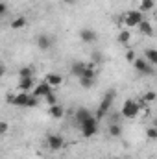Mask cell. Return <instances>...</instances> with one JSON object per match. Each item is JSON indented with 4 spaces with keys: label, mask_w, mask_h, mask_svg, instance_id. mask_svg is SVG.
I'll use <instances>...</instances> for the list:
<instances>
[{
    "label": "cell",
    "mask_w": 157,
    "mask_h": 159,
    "mask_svg": "<svg viewBox=\"0 0 157 159\" xmlns=\"http://www.w3.org/2000/svg\"><path fill=\"white\" fill-rule=\"evenodd\" d=\"M19 91L22 93H32L37 85H35V78H19V83H17Z\"/></svg>",
    "instance_id": "9c48e42d"
},
{
    "label": "cell",
    "mask_w": 157,
    "mask_h": 159,
    "mask_svg": "<svg viewBox=\"0 0 157 159\" xmlns=\"http://www.w3.org/2000/svg\"><path fill=\"white\" fill-rule=\"evenodd\" d=\"M129 39H131V34H129V30H120L117 35V41L120 43V44H128L129 43Z\"/></svg>",
    "instance_id": "d6986e66"
},
{
    "label": "cell",
    "mask_w": 157,
    "mask_h": 159,
    "mask_svg": "<svg viewBox=\"0 0 157 159\" xmlns=\"http://www.w3.org/2000/svg\"><path fill=\"white\" fill-rule=\"evenodd\" d=\"M109 135L111 137H120L122 135V126L118 122H111L109 124Z\"/></svg>",
    "instance_id": "ffe728a7"
},
{
    "label": "cell",
    "mask_w": 157,
    "mask_h": 159,
    "mask_svg": "<svg viewBox=\"0 0 157 159\" xmlns=\"http://www.w3.org/2000/svg\"><path fill=\"white\" fill-rule=\"evenodd\" d=\"M6 15H7V4L2 2L0 4V17H6Z\"/></svg>",
    "instance_id": "83f0119b"
},
{
    "label": "cell",
    "mask_w": 157,
    "mask_h": 159,
    "mask_svg": "<svg viewBox=\"0 0 157 159\" xmlns=\"http://www.w3.org/2000/svg\"><path fill=\"white\" fill-rule=\"evenodd\" d=\"M78 35L83 43H94V41L98 39V35H96V32L92 28H81L78 32Z\"/></svg>",
    "instance_id": "4fadbf2b"
},
{
    "label": "cell",
    "mask_w": 157,
    "mask_h": 159,
    "mask_svg": "<svg viewBox=\"0 0 157 159\" xmlns=\"http://www.w3.org/2000/svg\"><path fill=\"white\" fill-rule=\"evenodd\" d=\"M79 129H81V135H83V137L91 139V137L96 135V131H98V119H96V117L89 119L87 122H83V124L79 126Z\"/></svg>",
    "instance_id": "277c9868"
},
{
    "label": "cell",
    "mask_w": 157,
    "mask_h": 159,
    "mask_svg": "<svg viewBox=\"0 0 157 159\" xmlns=\"http://www.w3.org/2000/svg\"><path fill=\"white\" fill-rule=\"evenodd\" d=\"M139 111H141V106H139V102H135V100H126L124 104H122V109H120V113H122V117H126V119H135L137 115H139Z\"/></svg>",
    "instance_id": "7a4b0ae2"
},
{
    "label": "cell",
    "mask_w": 157,
    "mask_h": 159,
    "mask_svg": "<svg viewBox=\"0 0 157 159\" xmlns=\"http://www.w3.org/2000/svg\"><path fill=\"white\" fill-rule=\"evenodd\" d=\"M24 26H26V17H22V15L11 20V28H13V30H20V28H24Z\"/></svg>",
    "instance_id": "44dd1931"
},
{
    "label": "cell",
    "mask_w": 157,
    "mask_h": 159,
    "mask_svg": "<svg viewBox=\"0 0 157 159\" xmlns=\"http://www.w3.org/2000/svg\"><path fill=\"white\" fill-rule=\"evenodd\" d=\"M144 20V15H142V11L141 9H133V11H128L126 15H124V24L128 26V28H139V24Z\"/></svg>",
    "instance_id": "3957f363"
},
{
    "label": "cell",
    "mask_w": 157,
    "mask_h": 159,
    "mask_svg": "<svg viewBox=\"0 0 157 159\" xmlns=\"http://www.w3.org/2000/svg\"><path fill=\"white\" fill-rule=\"evenodd\" d=\"M48 113H50V117H52V119H61V117L65 115V109H63V106L56 104V106H50Z\"/></svg>",
    "instance_id": "2e32d148"
},
{
    "label": "cell",
    "mask_w": 157,
    "mask_h": 159,
    "mask_svg": "<svg viewBox=\"0 0 157 159\" xmlns=\"http://www.w3.org/2000/svg\"><path fill=\"white\" fill-rule=\"evenodd\" d=\"M32 94L37 96V98H46L48 94H52V85L46 83V81H43V83H39V85L32 91Z\"/></svg>",
    "instance_id": "ba28073f"
},
{
    "label": "cell",
    "mask_w": 157,
    "mask_h": 159,
    "mask_svg": "<svg viewBox=\"0 0 157 159\" xmlns=\"http://www.w3.org/2000/svg\"><path fill=\"white\" fill-rule=\"evenodd\" d=\"M155 98H157L155 91H146V93L142 94V100H144V102H154Z\"/></svg>",
    "instance_id": "cb8c5ba5"
},
{
    "label": "cell",
    "mask_w": 157,
    "mask_h": 159,
    "mask_svg": "<svg viewBox=\"0 0 157 159\" xmlns=\"http://www.w3.org/2000/svg\"><path fill=\"white\" fill-rule=\"evenodd\" d=\"M144 57L150 65H157V48H146L144 50Z\"/></svg>",
    "instance_id": "e0dca14e"
},
{
    "label": "cell",
    "mask_w": 157,
    "mask_h": 159,
    "mask_svg": "<svg viewBox=\"0 0 157 159\" xmlns=\"http://www.w3.org/2000/svg\"><path fill=\"white\" fill-rule=\"evenodd\" d=\"M63 144H65V141H63V137L57 135V133H50V135L46 137V146H48L50 150H54V152L61 150Z\"/></svg>",
    "instance_id": "52a82bcc"
},
{
    "label": "cell",
    "mask_w": 157,
    "mask_h": 159,
    "mask_svg": "<svg viewBox=\"0 0 157 159\" xmlns=\"http://www.w3.org/2000/svg\"><path fill=\"white\" fill-rule=\"evenodd\" d=\"M87 69H89V63H83V61H74L72 63V67H70V74L72 76H76V78H83V74L87 72Z\"/></svg>",
    "instance_id": "30bf717a"
},
{
    "label": "cell",
    "mask_w": 157,
    "mask_h": 159,
    "mask_svg": "<svg viewBox=\"0 0 157 159\" xmlns=\"http://www.w3.org/2000/svg\"><path fill=\"white\" fill-rule=\"evenodd\" d=\"M92 117H94V115H92L87 107H78V109H76V115H74V120H76L78 126H81L83 122H87V120L92 119Z\"/></svg>",
    "instance_id": "7c38bea8"
},
{
    "label": "cell",
    "mask_w": 157,
    "mask_h": 159,
    "mask_svg": "<svg viewBox=\"0 0 157 159\" xmlns=\"http://www.w3.org/2000/svg\"><path fill=\"white\" fill-rule=\"evenodd\" d=\"M115 94H117V91L115 89H109L105 94H104V98H102V102L98 104V111H96V119H104L107 113H109V109H111V106H113V102H115Z\"/></svg>",
    "instance_id": "6da1fadb"
},
{
    "label": "cell",
    "mask_w": 157,
    "mask_h": 159,
    "mask_svg": "<svg viewBox=\"0 0 157 159\" xmlns=\"http://www.w3.org/2000/svg\"><path fill=\"white\" fill-rule=\"evenodd\" d=\"M154 6H155V0H141V4H139V9H141L142 13H146V11L154 9Z\"/></svg>",
    "instance_id": "603a6c76"
},
{
    "label": "cell",
    "mask_w": 157,
    "mask_h": 159,
    "mask_svg": "<svg viewBox=\"0 0 157 159\" xmlns=\"http://www.w3.org/2000/svg\"><path fill=\"white\" fill-rule=\"evenodd\" d=\"M126 59H128L129 63H133V61L137 59V54H135V50H128V52H126Z\"/></svg>",
    "instance_id": "484cf974"
},
{
    "label": "cell",
    "mask_w": 157,
    "mask_h": 159,
    "mask_svg": "<svg viewBox=\"0 0 157 159\" xmlns=\"http://www.w3.org/2000/svg\"><path fill=\"white\" fill-rule=\"evenodd\" d=\"M146 137L150 141H157V128H148L146 129Z\"/></svg>",
    "instance_id": "d4e9b609"
},
{
    "label": "cell",
    "mask_w": 157,
    "mask_h": 159,
    "mask_svg": "<svg viewBox=\"0 0 157 159\" xmlns=\"http://www.w3.org/2000/svg\"><path fill=\"white\" fill-rule=\"evenodd\" d=\"M76 2H78V0H65V4H69V6H74Z\"/></svg>",
    "instance_id": "f546056e"
},
{
    "label": "cell",
    "mask_w": 157,
    "mask_h": 159,
    "mask_svg": "<svg viewBox=\"0 0 157 159\" xmlns=\"http://www.w3.org/2000/svg\"><path fill=\"white\" fill-rule=\"evenodd\" d=\"M139 32H141L142 35H148V37H152V35H154V26H152V22L144 19V20L139 24Z\"/></svg>",
    "instance_id": "9a60e30c"
},
{
    "label": "cell",
    "mask_w": 157,
    "mask_h": 159,
    "mask_svg": "<svg viewBox=\"0 0 157 159\" xmlns=\"http://www.w3.org/2000/svg\"><path fill=\"white\" fill-rule=\"evenodd\" d=\"M34 67H30V65H26V67H22L20 70H19V78H34Z\"/></svg>",
    "instance_id": "7402d4cb"
},
{
    "label": "cell",
    "mask_w": 157,
    "mask_h": 159,
    "mask_svg": "<svg viewBox=\"0 0 157 159\" xmlns=\"http://www.w3.org/2000/svg\"><path fill=\"white\" fill-rule=\"evenodd\" d=\"M30 98H32V93H22V91H20L19 94L9 96V98H7V102H9V104H13V106H17V107H28Z\"/></svg>",
    "instance_id": "5b68a950"
},
{
    "label": "cell",
    "mask_w": 157,
    "mask_h": 159,
    "mask_svg": "<svg viewBox=\"0 0 157 159\" xmlns=\"http://www.w3.org/2000/svg\"><path fill=\"white\" fill-rule=\"evenodd\" d=\"M44 81L50 83L52 87H59V85L63 83V76H61V74H56V72H50V74L44 76Z\"/></svg>",
    "instance_id": "5bb4252c"
},
{
    "label": "cell",
    "mask_w": 157,
    "mask_h": 159,
    "mask_svg": "<svg viewBox=\"0 0 157 159\" xmlns=\"http://www.w3.org/2000/svg\"><path fill=\"white\" fill-rule=\"evenodd\" d=\"M7 133V122H0V135Z\"/></svg>",
    "instance_id": "f1b7e54d"
},
{
    "label": "cell",
    "mask_w": 157,
    "mask_h": 159,
    "mask_svg": "<svg viewBox=\"0 0 157 159\" xmlns=\"http://www.w3.org/2000/svg\"><path fill=\"white\" fill-rule=\"evenodd\" d=\"M133 67H135V70L141 72V74H154V65H150V63L146 61V57H137V59L133 61Z\"/></svg>",
    "instance_id": "8992f818"
},
{
    "label": "cell",
    "mask_w": 157,
    "mask_h": 159,
    "mask_svg": "<svg viewBox=\"0 0 157 159\" xmlns=\"http://www.w3.org/2000/svg\"><path fill=\"white\" fill-rule=\"evenodd\" d=\"M44 100H46V102H48L50 106H56V104H57V96H56L54 93H52V94H48V96H46Z\"/></svg>",
    "instance_id": "4316f807"
},
{
    "label": "cell",
    "mask_w": 157,
    "mask_h": 159,
    "mask_svg": "<svg viewBox=\"0 0 157 159\" xmlns=\"http://www.w3.org/2000/svg\"><path fill=\"white\" fill-rule=\"evenodd\" d=\"M37 46H39V50H43V52H48V50L54 46V39H52V35H48V34H41L39 37H37Z\"/></svg>",
    "instance_id": "8fae6325"
},
{
    "label": "cell",
    "mask_w": 157,
    "mask_h": 159,
    "mask_svg": "<svg viewBox=\"0 0 157 159\" xmlns=\"http://www.w3.org/2000/svg\"><path fill=\"white\" fill-rule=\"evenodd\" d=\"M104 61H105V57H104L102 52H98V50H92V52H91V63H94V65H104Z\"/></svg>",
    "instance_id": "ac0fdd59"
}]
</instances>
